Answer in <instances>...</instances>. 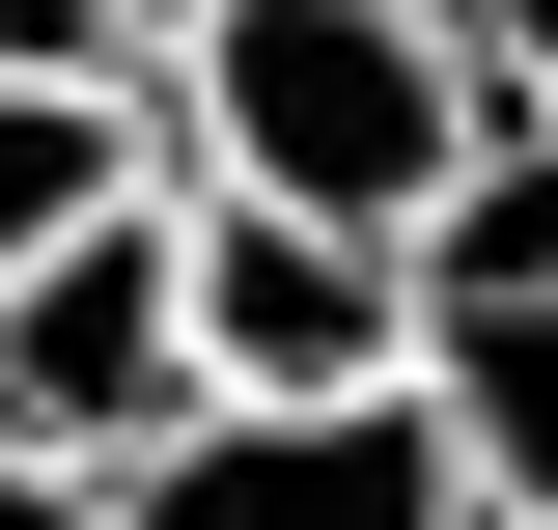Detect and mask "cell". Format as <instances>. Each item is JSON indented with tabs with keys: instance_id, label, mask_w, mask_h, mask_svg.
Listing matches in <instances>:
<instances>
[{
	"instance_id": "6da1fadb",
	"label": "cell",
	"mask_w": 558,
	"mask_h": 530,
	"mask_svg": "<svg viewBox=\"0 0 558 530\" xmlns=\"http://www.w3.org/2000/svg\"><path fill=\"white\" fill-rule=\"evenodd\" d=\"M140 112L196 140V196H279V224H363V252H418V224L475 196V28L447 0H168L140 28Z\"/></svg>"
},
{
	"instance_id": "ba28073f",
	"label": "cell",
	"mask_w": 558,
	"mask_h": 530,
	"mask_svg": "<svg viewBox=\"0 0 558 530\" xmlns=\"http://www.w3.org/2000/svg\"><path fill=\"white\" fill-rule=\"evenodd\" d=\"M0 530H84V503H57V474H0Z\"/></svg>"
},
{
	"instance_id": "9c48e42d",
	"label": "cell",
	"mask_w": 558,
	"mask_h": 530,
	"mask_svg": "<svg viewBox=\"0 0 558 530\" xmlns=\"http://www.w3.org/2000/svg\"><path fill=\"white\" fill-rule=\"evenodd\" d=\"M502 530H558V503H502Z\"/></svg>"
},
{
	"instance_id": "52a82bcc",
	"label": "cell",
	"mask_w": 558,
	"mask_h": 530,
	"mask_svg": "<svg viewBox=\"0 0 558 530\" xmlns=\"http://www.w3.org/2000/svg\"><path fill=\"white\" fill-rule=\"evenodd\" d=\"M475 28V84H502V140H558V0H447Z\"/></svg>"
},
{
	"instance_id": "5b68a950",
	"label": "cell",
	"mask_w": 558,
	"mask_h": 530,
	"mask_svg": "<svg viewBox=\"0 0 558 530\" xmlns=\"http://www.w3.org/2000/svg\"><path fill=\"white\" fill-rule=\"evenodd\" d=\"M418 392L475 503H558V140H475V196L418 224Z\"/></svg>"
},
{
	"instance_id": "3957f363",
	"label": "cell",
	"mask_w": 558,
	"mask_h": 530,
	"mask_svg": "<svg viewBox=\"0 0 558 530\" xmlns=\"http://www.w3.org/2000/svg\"><path fill=\"white\" fill-rule=\"evenodd\" d=\"M84 530H502L475 447H447V392H307V419H168L140 474H84Z\"/></svg>"
},
{
	"instance_id": "7a4b0ae2",
	"label": "cell",
	"mask_w": 558,
	"mask_h": 530,
	"mask_svg": "<svg viewBox=\"0 0 558 530\" xmlns=\"http://www.w3.org/2000/svg\"><path fill=\"white\" fill-rule=\"evenodd\" d=\"M168 363H196V419L391 392V363H418V252H363V224H279V196H168Z\"/></svg>"
},
{
	"instance_id": "8992f818",
	"label": "cell",
	"mask_w": 558,
	"mask_h": 530,
	"mask_svg": "<svg viewBox=\"0 0 558 530\" xmlns=\"http://www.w3.org/2000/svg\"><path fill=\"white\" fill-rule=\"evenodd\" d=\"M112 196H168V112H140V84H84V57H0V279L84 252Z\"/></svg>"
},
{
	"instance_id": "277c9868",
	"label": "cell",
	"mask_w": 558,
	"mask_h": 530,
	"mask_svg": "<svg viewBox=\"0 0 558 530\" xmlns=\"http://www.w3.org/2000/svg\"><path fill=\"white\" fill-rule=\"evenodd\" d=\"M168 419H196V363H168V196H112L84 252L0 279V474L84 503V474H140Z\"/></svg>"
}]
</instances>
